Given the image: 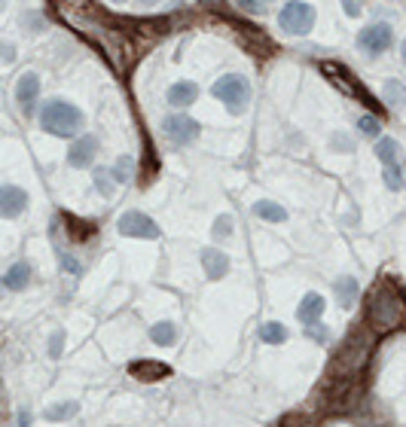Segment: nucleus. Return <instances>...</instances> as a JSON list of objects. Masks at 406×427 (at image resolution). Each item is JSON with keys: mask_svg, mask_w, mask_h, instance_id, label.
<instances>
[{"mask_svg": "<svg viewBox=\"0 0 406 427\" xmlns=\"http://www.w3.org/2000/svg\"><path fill=\"white\" fill-rule=\"evenodd\" d=\"M406 317V290L400 287L397 278H388L385 284H379L370 296V305H367V324L376 336L382 333H391L403 324Z\"/></svg>", "mask_w": 406, "mask_h": 427, "instance_id": "f257e3e1", "label": "nucleus"}, {"mask_svg": "<svg viewBox=\"0 0 406 427\" xmlns=\"http://www.w3.org/2000/svg\"><path fill=\"white\" fill-rule=\"evenodd\" d=\"M373 336L376 333L367 324V326H354V333L345 339L340 357L333 360V370H342V379H358L363 372V366L370 360V351H373Z\"/></svg>", "mask_w": 406, "mask_h": 427, "instance_id": "f03ea898", "label": "nucleus"}, {"mask_svg": "<svg viewBox=\"0 0 406 427\" xmlns=\"http://www.w3.org/2000/svg\"><path fill=\"white\" fill-rule=\"evenodd\" d=\"M40 125L55 138H74L83 129V113L67 101H49L40 107Z\"/></svg>", "mask_w": 406, "mask_h": 427, "instance_id": "7ed1b4c3", "label": "nucleus"}, {"mask_svg": "<svg viewBox=\"0 0 406 427\" xmlns=\"http://www.w3.org/2000/svg\"><path fill=\"white\" fill-rule=\"evenodd\" d=\"M211 92H214L217 101H223L230 107V113H241L251 101V82L244 80L241 73H226V77H220Z\"/></svg>", "mask_w": 406, "mask_h": 427, "instance_id": "20e7f679", "label": "nucleus"}, {"mask_svg": "<svg viewBox=\"0 0 406 427\" xmlns=\"http://www.w3.org/2000/svg\"><path fill=\"white\" fill-rule=\"evenodd\" d=\"M278 24H281L284 34L293 37H306L312 28H315V10L309 3H287L281 13H278Z\"/></svg>", "mask_w": 406, "mask_h": 427, "instance_id": "39448f33", "label": "nucleus"}, {"mask_svg": "<svg viewBox=\"0 0 406 427\" xmlns=\"http://www.w3.org/2000/svg\"><path fill=\"white\" fill-rule=\"evenodd\" d=\"M321 73H324V77L333 82L336 89L340 92H345V95H351V98H360L363 104H370L373 107V110H382V107H379L376 101H373V95H363V92H358L354 86H358V82L351 80V73L342 68V64H336V61H321Z\"/></svg>", "mask_w": 406, "mask_h": 427, "instance_id": "423d86ee", "label": "nucleus"}, {"mask_svg": "<svg viewBox=\"0 0 406 427\" xmlns=\"http://www.w3.org/2000/svg\"><path fill=\"white\" fill-rule=\"evenodd\" d=\"M116 229L122 232V236H129V238H150V241H156L162 232H159V226L150 220L147 214H141V211H125L120 220H116Z\"/></svg>", "mask_w": 406, "mask_h": 427, "instance_id": "0eeeda50", "label": "nucleus"}, {"mask_svg": "<svg viewBox=\"0 0 406 427\" xmlns=\"http://www.w3.org/2000/svg\"><path fill=\"white\" fill-rule=\"evenodd\" d=\"M162 131L168 135V140L172 144H190V140L199 138V122L192 120V116L187 113H168L162 120Z\"/></svg>", "mask_w": 406, "mask_h": 427, "instance_id": "6e6552de", "label": "nucleus"}, {"mask_svg": "<svg viewBox=\"0 0 406 427\" xmlns=\"http://www.w3.org/2000/svg\"><path fill=\"white\" fill-rule=\"evenodd\" d=\"M391 24H385V22H376V24H370V28H363L360 34H358V49H363L367 55H382L391 49Z\"/></svg>", "mask_w": 406, "mask_h": 427, "instance_id": "1a4fd4ad", "label": "nucleus"}, {"mask_svg": "<svg viewBox=\"0 0 406 427\" xmlns=\"http://www.w3.org/2000/svg\"><path fill=\"white\" fill-rule=\"evenodd\" d=\"M95 150H98L95 135L77 138L74 140V147H71V153H67V165H71V168H89L92 159H95Z\"/></svg>", "mask_w": 406, "mask_h": 427, "instance_id": "9d476101", "label": "nucleus"}, {"mask_svg": "<svg viewBox=\"0 0 406 427\" xmlns=\"http://www.w3.org/2000/svg\"><path fill=\"white\" fill-rule=\"evenodd\" d=\"M24 208H28V196H24V189L6 183V187L0 189V214H4L6 220H13V217H19L24 211Z\"/></svg>", "mask_w": 406, "mask_h": 427, "instance_id": "9b49d317", "label": "nucleus"}, {"mask_svg": "<svg viewBox=\"0 0 406 427\" xmlns=\"http://www.w3.org/2000/svg\"><path fill=\"white\" fill-rule=\"evenodd\" d=\"M40 95V77L37 73H22L19 82H15V101L22 104L24 113H34V101Z\"/></svg>", "mask_w": 406, "mask_h": 427, "instance_id": "f8f14e48", "label": "nucleus"}, {"mask_svg": "<svg viewBox=\"0 0 406 427\" xmlns=\"http://www.w3.org/2000/svg\"><path fill=\"white\" fill-rule=\"evenodd\" d=\"M129 372L138 382H159V379H168L172 366L159 363V360H134V363H129Z\"/></svg>", "mask_w": 406, "mask_h": 427, "instance_id": "ddd939ff", "label": "nucleus"}, {"mask_svg": "<svg viewBox=\"0 0 406 427\" xmlns=\"http://www.w3.org/2000/svg\"><path fill=\"white\" fill-rule=\"evenodd\" d=\"M202 266H205V275L211 281H220L226 272H230V256L217 247H202Z\"/></svg>", "mask_w": 406, "mask_h": 427, "instance_id": "4468645a", "label": "nucleus"}, {"mask_svg": "<svg viewBox=\"0 0 406 427\" xmlns=\"http://www.w3.org/2000/svg\"><path fill=\"white\" fill-rule=\"evenodd\" d=\"M324 296L321 293H306L302 296V303H300V308H297V317L306 326H315L318 321H321V314H324Z\"/></svg>", "mask_w": 406, "mask_h": 427, "instance_id": "2eb2a0df", "label": "nucleus"}, {"mask_svg": "<svg viewBox=\"0 0 406 427\" xmlns=\"http://www.w3.org/2000/svg\"><path fill=\"white\" fill-rule=\"evenodd\" d=\"M196 98H199V86L196 82H190V80H181V82H174V86L168 89V104L172 107H190Z\"/></svg>", "mask_w": 406, "mask_h": 427, "instance_id": "dca6fc26", "label": "nucleus"}, {"mask_svg": "<svg viewBox=\"0 0 406 427\" xmlns=\"http://www.w3.org/2000/svg\"><path fill=\"white\" fill-rule=\"evenodd\" d=\"M28 281H31V269H28V263H15L6 269L4 275V287L6 290H24L28 287Z\"/></svg>", "mask_w": 406, "mask_h": 427, "instance_id": "f3484780", "label": "nucleus"}, {"mask_svg": "<svg viewBox=\"0 0 406 427\" xmlns=\"http://www.w3.org/2000/svg\"><path fill=\"white\" fill-rule=\"evenodd\" d=\"M150 339H153L156 345L168 348L181 339V330H177V324H172V321H159V324H153V330H150Z\"/></svg>", "mask_w": 406, "mask_h": 427, "instance_id": "a211bd4d", "label": "nucleus"}, {"mask_svg": "<svg viewBox=\"0 0 406 427\" xmlns=\"http://www.w3.org/2000/svg\"><path fill=\"white\" fill-rule=\"evenodd\" d=\"M253 214L260 217V220H269V223H284L287 220V211L278 202H269V198H260L257 205H253Z\"/></svg>", "mask_w": 406, "mask_h": 427, "instance_id": "6ab92c4d", "label": "nucleus"}, {"mask_svg": "<svg viewBox=\"0 0 406 427\" xmlns=\"http://www.w3.org/2000/svg\"><path fill=\"white\" fill-rule=\"evenodd\" d=\"M260 339L269 342V345H281V342H287V326L278 321H266L260 326Z\"/></svg>", "mask_w": 406, "mask_h": 427, "instance_id": "aec40b11", "label": "nucleus"}, {"mask_svg": "<svg viewBox=\"0 0 406 427\" xmlns=\"http://www.w3.org/2000/svg\"><path fill=\"white\" fill-rule=\"evenodd\" d=\"M80 412V403H74V400H64V403H58V406H49L46 409V421H67V418H74Z\"/></svg>", "mask_w": 406, "mask_h": 427, "instance_id": "412c9836", "label": "nucleus"}, {"mask_svg": "<svg viewBox=\"0 0 406 427\" xmlns=\"http://www.w3.org/2000/svg\"><path fill=\"white\" fill-rule=\"evenodd\" d=\"M336 296H340L342 308L354 305V299H358V281H354V278H340V281H336Z\"/></svg>", "mask_w": 406, "mask_h": 427, "instance_id": "4be33fe9", "label": "nucleus"}, {"mask_svg": "<svg viewBox=\"0 0 406 427\" xmlns=\"http://www.w3.org/2000/svg\"><path fill=\"white\" fill-rule=\"evenodd\" d=\"M376 156L382 159L385 165H394V162H397V140H394V138H382V140L376 144Z\"/></svg>", "mask_w": 406, "mask_h": 427, "instance_id": "5701e85b", "label": "nucleus"}, {"mask_svg": "<svg viewBox=\"0 0 406 427\" xmlns=\"http://www.w3.org/2000/svg\"><path fill=\"white\" fill-rule=\"evenodd\" d=\"M385 187L397 192V189H403V171H400V165H385Z\"/></svg>", "mask_w": 406, "mask_h": 427, "instance_id": "b1692460", "label": "nucleus"}, {"mask_svg": "<svg viewBox=\"0 0 406 427\" xmlns=\"http://www.w3.org/2000/svg\"><path fill=\"white\" fill-rule=\"evenodd\" d=\"M132 174H134V162H132L129 156H122L120 162L113 165V178L120 180V183H129V180H132Z\"/></svg>", "mask_w": 406, "mask_h": 427, "instance_id": "393cba45", "label": "nucleus"}, {"mask_svg": "<svg viewBox=\"0 0 406 427\" xmlns=\"http://www.w3.org/2000/svg\"><path fill=\"white\" fill-rule=\"evenodd\" d=\"M67 223H71V238H77V241L89 238L92 232H95V226H92V223H83V220H77V217H67Z\"/></svg>", "mask_w": 406, "mask_h": 427, "instance_id": "a878e982", "label": "nucleus"}, {"mask_svg": "<svg viewBox=\"0 0 406 427\" xmlns=\"http://www.w3.org/2000/svg\"><path fill=\"white\" fill-rule=\"evenodd\" d=\"M214 236L217 238H230L232 236V217L230 214H223V217H217L214 220Z\"/></svg>", "mask_w": 406, "mask_h": 427, "instance_id": "bb28decb", "label": "nucleus"}, {"mask_svg": "<svg viewBox=\"0 0 406 427\" xmlns=\"http://www.w3.org/2000/svg\"><path fill=\"white\" fill-rule=\"evenodd\" d=\"M62 348H64V330H55L52 339H49V357L58 360L62 357Z\"/></svg>", "mask_w": 406, "mask_h": 427, "instance_id": "cd10ccee", "label": "nucleus"}, {"mask_svg": "<svg viewBox=\"0 0 406 427\" xmlns=\"http://www.w3.org/2000/svg\"><path fill=\"white\" fill-rule=\"evenodd\" d=\"M358 129L363 131V135H379V129H382V125H379L376 116H360V120H358Z\"/></svg>", "mask_w": 406, "mask_h": 427, "instance_id": "c85d7f7f", "label": "nucleus"}, {"mask_svg": "<svg viewBox=\"0 0 406 427\" xmlns=\"http://www.w3.org/2000/svg\"><path fill=\"white\" fill-rule=\"evenodd\" d=\"M95 187L101 189V196H107V198L113 196V187H110V174L107 171H98L95 174Z\"/></svg>", "mask_w": 406, "mask_h": 427, "instance_id": "c756f323", "label": "nucleus"}, {"mask_svg": "<svg viewBox=\"0 0 406 427\" xmlns=\"http://www.w3.org/2000/svg\"><path fill=\"white\" fill-rule=\"evenodd\" d=\"M385 89H388V98H394V101H403V98H406V92L400 89V82H397V80L385 82Z\"/></svg>", "mask_w": 406, "mask_h": 427, "instance_id": "7c9ffc66", "label": "nucleus"}, {"mask_svg": "<svg viewBox=\"0 0 406 427\" xmlns=\"http://www.w3.org/2000/svg\"><path fill=\"white\" fill-rule=\"evenodd\" d=\"M62 269H64V272H71V275H80V272H83V266L77 263V259H71L67 254H62Z\"/></svg>", "mask_w": 406, "mask_h": 427, "instance_id": "2f4dec72", "label": "nucleus"}, {"mask_svg": "<svg viewBox=\"0 0 406 427\" xmlns=\"http://www.w3.org/2000/svg\"><path fill=\"white\" fill-rule=\"evenodd\" d=\"M324 330H327V326L315 324V326H312V330H309V336H312V339H318V342H324V339H327V333H324Z\"/></svg>", "mask_w": 406, "mask_h": 427, "instance_id": "473e14b6", "label": "nucleus"}, {"mask_svg": "<svg viewBox=\"0 0 406 427\" xmlns=\"http://www.w3.org/2000/svg\"><path fill=\"white\" fill-rule=\"evenodd\" d=\"M19 427H31V415H28V412L19 415Z\"/></svg>", "mask_w": 406, "mask_h": 427, "instance_id": "72a5a7b5", "label": "nucleus"}, {"mask_svg": "<svg viewBox=\"0 0 406 427\" xmlns=\"http://www.w3.org/2000/svg\"><path fill=\"white\" fill-rule=\"evenodd\" d=\"M345 13H349V15H358L360 6H358V3H345Z\"/></svg>", "mask_w": 406, "mask_h": 427, "instance_id": "f704fd0d", "label": "nucleus"}, {"mask_svg": "<svg viewBox=\"0 0 406 427\" xmlns=\"http://www.w3.org/2000/svg\"><path fill=\"white\" fill-rule=\"evenodd\" d=\"M400 55H403V64H406V40H403V46H400Z\"/></svg>", "mask_w": 406, "mask_h": 427, "instance_id": "c9c22d12", "label": "nucleus"}]
</instances>
